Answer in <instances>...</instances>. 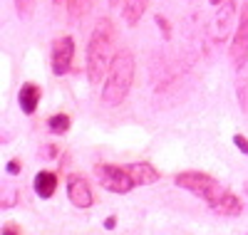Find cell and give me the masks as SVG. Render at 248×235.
I'll return each mask as SVG.
<instances>
[{
	"label": "cell",
	"instance_id": "4fadbf2b",
	"mask_svg": "<svg viewBox=\"0 0 248 235\" xmlns=\"http://www.w3.org/2000/svg\"><path fill=\"white\" fill-rule=\"evenodd\" d=\"M92 5L94 0H65V8L72 23H85L87 15L92 13Z\"/></svg>",
	"mask_w": 248,
	"mask_h": 235
},
{
	"label": "cell",
	"instance_id": "8fae6325",
	"mask_svg": "<svg viewBox=\"0 0 248 235\" xmlns=\"http://www.w3.org/2000/svg\"><path fill=\"white\" fill-rule=\"evenodd\" d=\"M129 171L134 176V183L137 186H149V183H156L161 178V174L147 161H139V163H129Z\"/></svg>",
	"mask_w": 248,
	"mask_h": 235
},
{
	"label": "cell",
	"instance_id": "5bb4252c",
	"mask_svg": "<svg viewBox=\"0 0 248 235\" xmlns=\"http://www.w3.org/2000/svg\"><path fill=\"white\" fill-rule=\"evenodd\" d=\"M236 99H238V106L243 109V114H248V77L241 72L236 77Z\"/></svg>",
	"mask_w": 248,
	"mask_h": 235
},
{
	"label": "cell",
	"instance_id": "d4e9b609",
	"mask_svg": "<svg viewBox=\"0 0 248 235\" xmlns=\"http://www.w3.org/2000/svg\"><path fill=\"white\" fill-rule=\"evenodd\" d=\"M209 3H211V5H216V8H218V5H221V3H226V0H209Z\"/></svg>",
	"mask_w": 248,
	"mask_h": 235
},
{
	"label": "cell",
	"instance_id": "8992f818",
	"mask_svg": "<svg viewBox=\"0 0 248 235\" xmlns=\"http://www.w3.org/2000/svg\"><path fill=\"white\" fill-rule=\"evenodd\" d=\"M72 59H75V40L70 35H62L52 42V52H50V67L55 77H62L72 70Z\"/></svg>",
	"mask_w": 248,
	"mask_h": 235
},
{
	"label": "cell",
	"instance_id": "5b68a950",
	"mask_svg": "<svg viewBox=\"0 0 248 235\" xmlns=\"http://www.w3.org/2000/svg\"><path fill=\"white\" fill-rule=\"evenodd\" d=\"M229 57H231V65L236 72H241L248 65V0L238 10V23H236V30L231 37Z\"/></svg>",
	"mask_w": 248,
	"mask_h": 235
},
{
	"label": "cell",
	"instance_id": "7402d4cb",
	"mask_svg": "<svg viewBox=\"0 0 248 235\" xmlns=\"http://www.w3.org/2000/svg\"><path fill=\"white\" fill-rule=\"evenodd\" d=\"M3 235H23V233H20V228L15 223H5L3 225Z\"/></svg>",
	"mask_w": 248,
	"mask_h": 235
},
{
	"label": "cell",
	"instance_id": "cb8c5ba5",
	"mask_svg": "<svg viewBox=\"0 0 248 235\" xmlns=\"http://www.w3.org/2000/svg\"><path fill=\"white\" fill-rule=\"evenodd\" d=\"M107 3H109L112 8H117V5H122V0H107Z\"/></svg>",
	"mask_w": 248,
	"mask_h": 235
},
{
	"label": "cell",
	"instance_id": "3957f363",
	"mask_svg": "<svg viewBox=\"0 0 248 235\" xmlns=\"http://www.w3.org/2000/svg\"><path fill=\"white\" fill-rule=\"evenodd\" d=\"M134 74H137V62H134L132 50H127V47L117 50V55L112 59V67H109L105 82H102L99 102L105 104L107 109L119 106L124 99L129 97V89L134 84Z\"/></svg>",
	"mask_w": 248,
	"mask_h": 235
},
{
	"label": "cell",
	"instance_id": "484cf974",
	"mask_svg": "<svg viewBox=\"0 0 248 235\" xmlns=\"http://www.w3.org/2000/svg\"><path fill=\"white\" fill-rule=\"evenodd\" d=\"M52 3H55V5H62V3H65V0H52Z\"/></svg>",
	"mask_w": 248,
	"mask_h": 235
},
{
	"label": "cell",
	"instance_id": "2e32d148",
	"mask_svg": "<svg viewBox=\"0 0 248 235\" xmlns=\"http://www.w3.org/2000/svg\"><path fill=\"white\" fill-rule=\"evenodd\" d=\"M13 5H15V13L20 20H30L37 8V0H13Z\"/></svg>",
	"mask_w": 248,
	"mask_h": 235
},
{
	"label": "cell",
	"instance_id": "9a60e30c",
	"mask_svg": "<svg viewBox=\"0 0 248 235\" xmlns=\"http://www.w3.org/2000/svg\"><path fill=\"white\" fill-rule=\"evenodd\" d=\"M70 117L67 114H52L50 119H47V129L52 132V134H67L70 132Z\"/></svg>",
	"mask_w": 248,
	"mask_h": 235
},
{
	"label": "cell",
	"instance_id": "4316f807",
	"mask_svg": "<svg viewBox=\"0 0 248 235\" xmlns=\"http://www.w3.org/2000/svg\"><path fill=\"white\" fill-rule=\"evenodd\" d=\"M246 196H248V183H246Z\"/></svg>",
	"mask_w": 248,
	"mask_h": 235
},
{
	"label": "cell",
	"instance_id": "603a6c76",
	"mask_svg": "<svg viewBox=\"0 0 248 235\" xmlns=\"http://www.w3.org/2000/svg\"><path fill=\"white\" fill-rule=\"evenodd\" d=\"M114 225H117V218H114V216H109V218L105 220V228H107V230H114Z\"/></svg>",
	"mask_w": 248,
	"mask_h": 235
},
{
	"label": "cell",
	"instance_id": "7c38bea8",
	"mask_svg": "<svg viewBox=\"0 0 248 235\" xmlns=\"http://www.w3.org/2000/svg\"><path fill=\"white\" fill-rule=\"evenodd\" d=\"M35 193L40 198H52L55 191H57V176L52 174V171H40V174H35Z\"/></svg>",
	"mask_w": 248,
	"mask_h": 235
},
{
	"label": "cell",
	"instance_id": "7a4b0ae2",
	"mask_svg": "<svg viewBox=\"0 0 248 235\" xmlns=\"http://www.w3.org/2000/svg\"><path fill=\"white\" fill-rule=\"evenodd\" d=\"M117 28L109 17H102L92 28L90 42H87V79L90 84H102L107 77L112 59L117 55Z\"/></svg>",
	"mask_w": 248,
	"mask_h": 235
},
{
	"label": "cell",
	"instance_id": "30bf717a",
	"mask_svg": "<svg viewBox=\"0 0 248 235\" xmlns=\"http://www.w3.org/2000/svg\"><path fill=\"white\" fill-rule=\"evenodd\" d=\"M147 8H149V0H122V17H124V23H127L129 28L139 25L144 13H147Z\"/></svg>",
	"mask_w": 248,
	"mask_h": 235
},
{
	"label": "cell",
	"instance_id": "ba28073f",
	"mask_svg": "<svg viewBox=\"0 0 248 235\" xmlns=\"http://www.w3.org/2000/svg\"><path fill=\"white\" fill-rule=\"evenodd\" d=\"M67 198H70V203L75 208H82V210L92 206V201H94L92 198V188H90L85 176L70 174V178H67Z\"/></svg>",
	"mask_w": 248,
	"mask_h": 235
},
{
	"label": "cell",
	"instance_id": "277c9868",
	"mask_svg": "<svg viewBox=\"0 0 248 235\" xmlns=\"http://www.w3.org/2000/svg\"><path fill=\"white\" fill-rule=\"evenodd\" d=\"M94 176L99 181V186L109 191V193H129V191L137 188L134 183V176L129 171V163L127 166H117V163H97L94 166Z\"/></svg>",
	"mask_w": 248,
	"mask_h": 235
},
{
	"label": "cell",
	"instance_id": "ac0fdd59",
	"mask_svg": "<svg viewBox=\"0 0 248 235\" xmlns=\"http://www.w3.org/2000/svg\"><path fill=\"white\" fill-rule=\"evenodd\" d=\"M57 154H60V146H55V144H45V146L37 151L40 159H55Z\"/></svg>",
	"mask_w": 248,
	"mask_h": 235
},
{
	"label": "cell",
	"instance_id": "ffe728a7",
	"mask_svg": "<svg viewBox=\"0 0 248 235\" xmlns=\"http://www.w3.org/2000/svg\"><path fill=\"white\" fill-rule=\"evenodd\" d=\"M233 144H236V148H238L241 154L248 156V139H246L243 134H236V136H233Z\"/></svg>",
	"mask_w": 248,
	"mask_h": 235
},
{
	"label": "cell",
	"instance_id": "44dd1931",
	"mask_svg": "<svg viewBox=\"0 0 248 235\" xmlns=\"http://www.w3.org/2000/svg\"><path fill=\"white\" fill-rule=\"evenodd\" d=\"M5 171H8L10 176H17L20 171H23V166H20V161H17V159H10V161H8V166H5Z\"/></svg>",
	"mask_w": 248,
	"mask_h": 235
},
{
	"label": "cell",
	"instance_id": "e0dca14e",
	"mask_svg": "<svg viewBox=\"0 0 248 235\" xmlns=\"http://www.w3.org/2000/svg\"><path fill=\"white\" fill-rule=\"evenodd\" d=\"M15 201H17V188L15 186H8L5 193H3V208H13Z\"/></svg>",
	"mask_w": 248,
	"mask_h": 235
},
{
	"label": "cell",
	"instance_id": "d6986e66",
	"mask_svg": "<svg viewBox=\"0 0 248 235\" xmlns=\"http://www.w3.org/2000/svg\"><path fill=\"white\" fill-rule=\"evenodd\" d=\"M156 25H159V30L164 32V40H171V28H169V20H167V17L156 15Z\"/></svg>",
	"mask_w": 248,
	"mask_h": 235
},
{
	"label": "cell",
	"instance_id": "52a82bcc",
	"mask_svg": "<svg viewBox=\"0 0 248 235\" xmlns=\"http://www.w3.org/2000/svg\"><path fill=\"white\" fill-rule=\"evenodd\" d=\"M236 23H238V5L233 0H226V3L218 5L216 10V17H214V40L216 42H223L226 37L231 35V30H236Z\"/></svg>",
	"mask_w": 248,
	"mask_h": 235
},
{
	"label": "cell",
	"instance_id": "9c48e42d",
	"mask_svg": "<svg viewBox=\"0 0 248 235\" xmlns=\"http://www.w3.org/2000/svg\"><path fill=\"white\" fill-rule=\"evenodd\" d=\"M40 97H43V89L37 87L35 82H25L23 87H20L17 92V102H20V109H23V114H35L37 104H40Z\"/></svg>",
	"mask_w": 248,
	"mask_h": 235
},
{
	"label": "cell",
	"instance_id": "6da1fadb",
	"mask_svg": "<svg viewBox=\"0 0 248 235\" xmlns=\"http://www.w3.org/2000/svg\"><path fill=\"white\" fill-rule=\"evenodd\" d=\"M174 183L189 193L203 198L206 203L211 206L214 213H221V216H241L243 213V203L241 198L233 193L231 188H226L221 181H216L209 174H201V171H184V174L174 176Z\"/></svg>",
	"mask_w": 248,
	"mask_h": 235
}]
</instances>
